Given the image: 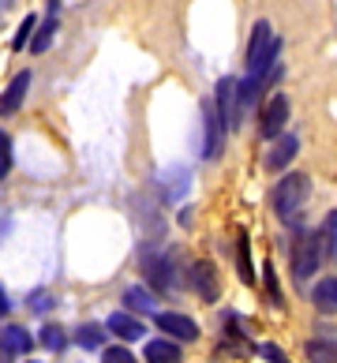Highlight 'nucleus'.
I'll return each mask as SVG.
<instances>
[{"label":"nucleus","mask_w":337,"mask_h":363,"mask_svg":"<svg viewBox=\"0 0 337 363\" xmlns=\"http://www.w3.org/2000/svg\"><path fill=\"white\" fill-rule=\"evenodd\" d=\"M307 191H311V180H307L304 172H289V177H281L277 187L270 191L274 213H277L281 221L292 225V218H296V213L304 210V203H307Z\"/></svg>","instance_id":"nucleus-1"},{"label":"nucleus","mask_w":337,"mask_h":363,"mask_svg":"<svg viewBox=\"0 0 337 363\" xmlns=\"http://www.w3.org/2000/svg\"><path fill=\"white\" fill-rule=\"evenodd\" d=\"M322 262V233L315 228H300L292 240V277L296 281H311Z\"/></svg>","instance_id":"nucleus-2"},{"label":"nucleus","mask_w":337,"mask_h":363,"mask_svg":"<svg viewBox=\"0 0 337 363\" xmlns=\"http://www.w3.org/2000/svg\"><path fill=\"white\" fill-rule=\"evenodd\" d=\"M139 270L146 274V281H150L154 292H169L172 285H177V266H172V259L161 255V251H154V247L139 251Z\"/></svg>","instance_id":"nucleus-3"},{"label":"nucleus","mask_w":337,"mask_h":363,"mask_svg":"<svg viewBox=\"0 0 337 363\" xmlns=\"http://www.w3.org/2000/svg\"><path fill=\"white\" fill-rule=\"evenodd\" d=\"M214 109H218V116H221V124H225V131H236L240 128V83L233 75H225V79H218V90H214Z\"/></svg>","instance_id":"nucleus-4"},{"label":"nucleus","mask_w":337,"mask_h":363,"mask_svg":"<svg viewBox=\"0 0 337 363\" xmlns=\"http://www.w3.org/2000/svg\"><path fill=\"white\" fill-rule=\"evenodd\" d=\"M202 157L206 161H218L221 157V146H225V124H221V116H218V109H214V98H206L202 101Z\"/></svg>","instance_id":"nucleus-5"},{"label":"nucleus","mask_w":337,"mask_h":363,"mask_svg":"<svg viewBox=\"0 0 337 363\" xmlns=\"http://www.w3.org/2000/svg\"><path fill=\"white\" fill-rule=\"evenodd\" d=\"M285 124H289V98L285 94H274L266 105H263V116H259V135L266 139V143H274L281 131H285Z\"/></svg>","instance_id":"nucleus-6"},{"label":"nucleus","mask_w":337,"mask_h":363,"mask_svg":"<svg viewBox=\"0 0 337 363\" xmlns=\"http://www.w3.org/2000/svg\"><path fill=\"white\" fill-rule=\"evenodd\" d=\"M192 289H195V296L202 303H214L221 296V281H218V270H214V262H206V259H199V262H192Z\"/></svg>","instance_id":"nucleus-7"},{"label":"nucleus","mask_w":337,"mask_h":363,"mask_svg":"<svg viewBox=\"0 0 337 363\" xmlns=\"http://www.w3.org/2000/svg\"><path fill=\"white\" fill-rule=\"evenodd\" d=\"M154 318H158L161 333H165L169 341H177V345H187V341L199 337V326L187 315H180V311H158Z\"/></svg>","instance_id":"nucleus-8"},{"label":"nucleus","mask_w":337,"mask_h":363,"mask_svg":"<svg viewBox=\"0 0 337 363\" xmlns=\"http://www.w3.org/2000/svg\"><path fill=\"white\" fill-rule=\"evenodd\" d=\"M31 72H19L11 83L4 86V94H0V116H16L23 109V101H26V94H31Z\"/></svg>","instance_id":"nucleus-9"},{"label":"nucleus","mask_w":337,"mask_h":363,"mask_svg":"<svg viewBox=\"0 0 337 363\" xmlns=\"http://www.w3.org/2000/svg\"><path fill=\"white\" fill-rule=\"evenodd\" d=\"M296 154H300V139H296V135H277L274 146L266 150V169H270V172L289 169Z\"/></svg>","instance_id":"nucleus-10"},{"label":"nucleus","mask_w":337,"mask_h":363,"mask_svg":"<svg viewBox=\"0 0 337 363\" xmlns=\"http://www.w3.org/2000/svg\"><path fill=\"white\" fill-rule=\"evenodd\" d=\"M105 330H109L113 337H120V341H139L143 337V322L135 315H128V311H113L109 322H105Z\"/></svg>","instance_id":"nucleus-11"},{"label":"nucleus","mask_w":337,"mask_h":363,"mask_svg":"<svg viewBox=\"0 0 337 363\" xmlns=\"http://www.w3.org/2000/svg\"><path fill=\"white\" fill-rule=\"evenodd\" d=\"M0 348H4L8 356H26L34 348V337H31V330H23V326H4L0 330Z\"/></svg>","instance_id":"nucleus-12"},{"label":"nucleus","mask_w":337,"mask_h":363,"mask_svg":"<svg viewBox=\"0 0 337 363\" xmlns=\"http://www.w3.org/2000/svg\"><path fill=\"white\" fill-rule=\"evenodd\" d=\"M143 359H146V363H180V345H177V341H169V337L146 341Z\"/></svg>","instance_id":"nucleus-13"},{"label":"nucleus","mask_w":337,"mask_h":363,"mask_svg":"<svg viewBox=\"0 0 337 363\" xmlns=\"http://www.w3.org/2000/svg\"><path fill=\"white\" fill-rule=\"evenodd\" d=\"M304 356L311 359V363H337V337L330 333L326 341H319V337H311L304 345Z\"/></svg>","instance_id":"nucleus-14"},{"label":"nucleus","mask_w":337,"mask_h":363,"mask_svg":"<svg viewBox=\"0 0 337 363\" xmlns=\"http://www.w3.org/2000/svg\"><path fill=\"white\" fill-rule=\"evenodd\" d=\"M124 307L135 315H154L158 311V303H154V292H146V289H128L124 292Z\"/></svg>","instance_id":"nucleus-15"},{"label":"nucleus","mask_w":337,"mask_h":363,"mask_svg":"<svg viewBox=\"0 0 337 363\" xmlns=\"http://www.w3.org/2000/svg\"><path fill=\"white\" fill-rule=\"evenodd\" d=\"M236 270L244 285H255V270H251V247H248V233L236 236Z\"/></svg>","instance_id":"nucleus-16"},{"label":"nucleus","mask_w":337,"mask_h":363,"mask_svg":"<svg viewBox=\"0 0 337 363\" xmlns=\"http://www.w3.org/2000/svg\"><path fill=\"white\" fill-rule=\"evenodd\" d=\"M101 341H105V326H98V322H83V326L75 330V345L87 348V352L101 348Z\"/></svg>","instance_id":"nucleus-17"},{"label":"nucleus","mask_w":337,"mask_h":363,"mask_svg":"<svg viewBox=\"0 0 337 363\" xmlns=\"http://www.w3.org/2000/svg\"><path fill=\"white\" fill-rule=\"evenodd\" d=\"M57 16H49L42 26H38V30H34V38H31V45H26V49H31V52H45L49 45H53V38H57Z\"/></svg>","instance_id":"nucleus-18"},{"label":"nucleus","mask_w":337,"mask_h":363,"mask_svg":"<svg viewBox=\"0 0 337 363\" xmlns=\"http://www.w3.org/2000/svg\"><path fill=\"white\" fill-rule=\"evenodd\" d=\"M315 303L322 307V311H337V277H326V281H319L315 285Z\"/></svg>","instance_id":"nucleus-19"},{"label":"nucleus","mask_w":337,"mask_h":363,"mask_svg":"<svg viewBox=\"0 0 337 363\" xmlns=\"http://www.w3.org/2000/svg\"><path fill=\"white\" fill-rule=\"evenodd\" d=\"M42 345L49 348L53 356H57V352H64V348H67V333L57 326V322H45V326H42Z\"/></svg>","instance_id":"nucleus-20"},{"label":"nucleus","mask_w":337,"mask_h":363,"mask_svg":"<svg viewBox=\"0 0 337 363\" xmlns=\"http://www.w3.org/2000/svg\"><path fill=\"white\" fill-rule=\"evenodd\" d=\"M184 187H187V172L184 169H177V177H172V172L161 177V195H165V199H180Z\"/></svg>","instance_id":"nucleus-21"},{"label":"nucleus","mask_w":337,"mask_h":363,"mask_svg":"<svg viewBox=\"0 0 337 363\" xmlns=\"http://www.w3.org/2000/svg\"><path fill=\"white\" fill-rule=\"evenodd\" d=\"M34 30H38V16H26V19H23V26L16 30V42H11V49H16V52H23L26 45H31Z\"/></svg>","instance_id":"nucleus-22"},{"label":"nucleus","mask_w":337,"mask_h":363,"mask_svg":"<svg viewBox=\"0 0 337 363\" xmlns=\"http://www.w3.org/2000/svg\"><path fill=\"white\" fill-rule=\"evenodd\" d=\"M101 363H139L124 345H113V348H101Z\"/></svg>","instance_id":"nucleus-23"},{"label":"nucleus","mask_w":337,"mask_h":363,"mask_svg":"<svg viewBox=\"0 0 337 363\" xmlns=\"http://www.w3.org/2000/svg\"><path fill=\"white\" fill-rule=\"evenodd\" d=\"M8 172H11V139L8 131H0V180H8Z\"/></svg>","instance_id":"nucleus-24"},{"label":"nucleus","mask_w":337,"mask_h":363,"mask_svg":"<svg viewBox=\"0 0 337 363\" xmlns=\"http://www.w3.org/2000/svg\"><path fill=\"white\" fill-rule=\"evenodd\" d=\"M255 352H259L263 359H270V363H292L285 352H281L277 345H270V341H263V345H255Z\"/></svg>","instance_id":"nucleus-25"},{"label":"nucleus","mask_w":337,"mask_h":363,"mask_svg":"<svg viewBox=\"0 0 337 363\" xmlns=\"http://www.w3.org/2000/svg\"><path fill=\"white\" fill-rule=\"evenodd\" d=\"M326 255H337V213L326 218Z\"/></svg>","instance_id":"nucleus-26"},{"label":"nucleus","mask_w":337,"mask_h":363,"mask_svg":"<svg viewBox=\"0 0 337 363\" xmlns=\"http://www.w3.org/2000/svg\"><path fill=\"white\" fill-rule=\"evenodd\" d=\"M53 303V296L49 292H34L31 296V307H34V315H45V307Z\"/></svg>","instance_id":"nucleus-27"},{"label":"nucleus","mask_w":337,"mask_h":363,"mask_svg":"<svg viewBox=\"0 0 337 363\" xmlns=\"http://www.w3.org/2000/svg\"><path fill=\"white\" fill-rule=\"evenodd\" d=\"M266 292H270V300L281 307V292H277V281H274V266H266Z\"/></svg>","instance_id":"nucleus-28"},{"label":"nucleus","mask_w":337,"mask_h":363,"mask_svg":"<svg viewBox=\"0 0 337 363\" xmlns=\"http://www.w3.org/2000/svg\"><path fill=\"white\" fill-rule=\"evenodd\" d=\"M11 311V300H8V292H4V285H0V318H4Z\"/></svg>","instance_id":"nucleus-29"},{"label":"nucleus","mask_w":337,"mask_h":363,"mask_svg":"<svg viewBox=\"0 0 337 363\" xmlns=\"http://www.w3.org/2000/svg\"><path fill=\"white\" fill-rule=\"evenodd\" d=\"M26 363H34V359H26Z\"/></svg>","instance_id":"nucleus-30"}]
</instances>
